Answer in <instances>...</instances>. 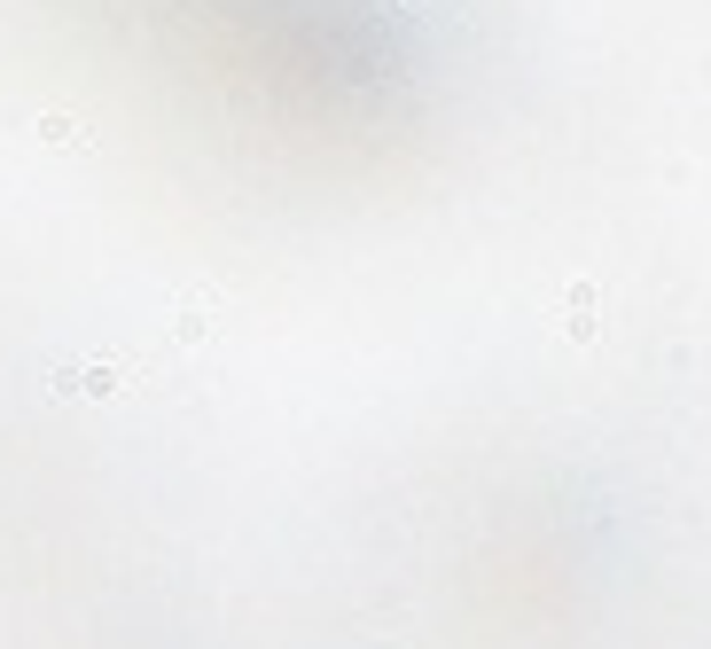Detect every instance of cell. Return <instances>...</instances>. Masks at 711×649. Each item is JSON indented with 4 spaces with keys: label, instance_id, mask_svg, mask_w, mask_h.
Returning a JSON list of instances; mask_svg holds the SVG:
<instances>
[{
    "label": "cell",
    "instance_id": "cell-2",
    "mask_svg": "<svg viewBox=\"0 0 711 649\" xmlns=\"http://www.w3.org/2000/svg\"><path fill=\"white\" fill-rule=\"evenodd\" d=\"M134 384H141V361L134 368H110V361H56L48 368V392L56 400H118Z\"/></svg>",
    "mask_w": 711,
    "mask_h": 649
},
{
    "label": "cell",
    "instance_id": "cell-1",
    "mask_svg": "<svg viewBox=\"0 0 711 649\" xmlns=\"http://www.w3.org/2000/svg\"><path fill=\"white\" fill-rule=\"evenodd\" d=\"M219 289H180L172 297V313H165V337L141 353V384H157V392H172V400H188V376H196V353H211L219 345Z\"/></svg>",
    "mask_w": 711,
    "mask_h": 649
},
{
    "label": "cell",
    "instance_id": "cell-4",
    "mask_svg": "<svg viewBox=\"0 0 711 649\" xmlns=\"http://www.w3.org/2000/svg\"><path fill=\"white\" fill-rule=\"evenodd\" d=\"M40 149H87V126L63 118V110H48V118H40Z\"/></svg>",
    "mask_w": 711,
    "mask_h": 649
},
{
    "label": "cell",
    "instance_id": "cell-3",
    "mask_svg": "<svg viewBox=\"0 0 711 649\" xmlns=\"http://www.w3.org/2000/svg\"><path fill=\"white\" fill-rule=\"evenodd\" d=\"M602 289H594V274H571L563 282V297H555V330L571 337V345H594V330H602Z\"/></svg>",
    "mask_w": 711,
    "mask_h": 649
}]
</instances>
